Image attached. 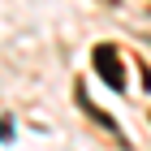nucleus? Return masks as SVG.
I'll use <instances>...</instances> for the list:
<instances>
[{"mask_svg":"<svg viewBox=\"0 0 151 151\" xmlns=\"http://www.w3.org/2000/svg\"><path fill=\"white\" fill-rule=\"evenodd\" d=\"M95 73H99L112 91L125 86V60H121V52H116L112 43H99V47H95Z\"/></svg>","mask_w":151,"mask_h":151,"instance_id":"1","label":"nucleus"}]
</instances>
